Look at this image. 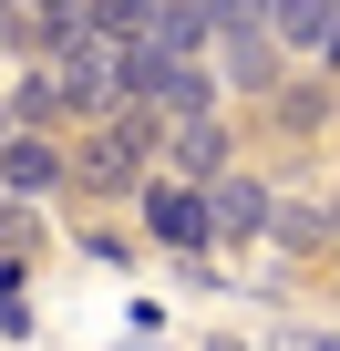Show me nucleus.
I'll use <instances>...</instances> for the list:
<instances>
[{"label":"nucleus","instance_id":"obj_7","mask_svg":"<svg viewBox=\"0 0 340 351\" xmlns=\"http://www.w3.org/2000/svg\"><path fill=\"white\" fill-rule=\"evenodd\" d=\"M62 176H73V165L42 145V124H11V134H0V186H11V197H52Z\"/></svg>","mask_w":340,"mask_h":351},{"label":"nucleus","instance_id":"obj_4","mask_svg":"<svg viewBox=\"0 0 340 351\" xmlns=\"http://www.w3.org/2000/svg\"><path fill=\"white\" fill-rule=\"evenodd\" d=\"M144 228L176 248V258H207V248H217V217H207V186H196V176H176V186H144Z\"/></svg>","mask_w":340,"mask_h":351},{"label":"nucleus","instance_id":"obj_8","mask_svg":"<svg viewBox=\"0 0 340 351\" xmlns=\"http://www.w3.org/2000/svg\"><path fill=\"white\" fill-rule=\"evenodd\" d=\"M134 42H155V52H207L217 42V11H207V0H144V32Z\"/></svg>","mask_w":340,"mask_h":351},{"label":"nucleus","instance_id":"obj_14","mask_svg":"<svg viewBox=\"0 0 340 351\" xmlns=\"http://www.w3.org/2000/svg\"><path fill=\"white\" fill-rule=\"evenodd\" d=\"M73 21H93V32H124V42H134V32H144V0H83Z\"/></svg>","mask_w":340,"mask_h":351},{"label":"nucleus","instance_id":"obj_17","mask_svg":"<svg viewBox=\"0 0 340 351\" xmlns=\"http://www.w3.org/2000/svg\"><path fill=\"white\" fill-rule=\"evenodd\" d=\"M330 62H340V32H330Z\"/></svg>","mask_w":340,"mask_h":351},{"label":"nucleus","instance_id":"obj_11","mask_svg":"<svg viewBox=\"0 0 340 351\" xmlns=\"http://www.w3.org/2000/svg\"><path fill=\"white\" fill-rule=\"evenodd\" d=\"M52 114H73L62 104V73H21L11 83V124H52Z\"/></svg>","mask_w":340,"mask_h":351},{"label":"nucleus","instance_id":"obj_10","mask_svg":"<svg viewBox=\"0 0 340 351\" xmlns=\"http://www.w3.org/2000/svg\"><path fill=\"white\" fill-rule=\"evenodd\" d=\"M268 32H278V42H299V52H330L340 0H268Z\"/></svg>","mask_w":340,"mask_h":351},{"label":"nucleus","instance_id":"obj_6","mask_svg":"<svg viewBox=\"0 0 340 351\" xmlns=\"http://www.w3.org/2000/svg\"><path fill=\"white\" fill-rule=\"evenodd\" d=\"M268 207H278V197L258 186V176H227V165L207 176V217H217V248H248V238H268Z\"/></svg>","mask_w":340,"mask_h":351},{"label":"nucleus","instance_id":"obj_5","mask_svg":"<svg viewBox=\"0 0 340 351\" xmlns=\"http://www.w3.org/2000/svg\"><path fill=\"white\" fill-rule=\"evenodd\" d=\"M217 83L227 93H278V32L268 21H217Z\"/></svg>","mask_w":340,"mask_h":351},{"label":"nucleus","instance_id":"obj_2","mask_svg":"<svg viewBox=\"0 0 340 351\" xmlns=\"http://www.w3.org/2000/svg\"><path fill=\"white\" fill-rule=\"evenodd\" d=\"M155 114L144 104H114V114H93V134H83V155H73V186H93V197H134L144 186V155H155Z\"/></svg>","mask_w":340,"mask_h":351},{"label":"nucleus","instance_id":"obj_15","mask_svg":"<svg viewBox=\"0 0 340 351\" xmlns=\"http://www.w3.org/2000/svg\"><path fill=\"white\" fill-rule=\"evenodd\" d=\"M319 114H330V104H319V83H278V124H299V134H309Z\"/></svg>","mask_w":340,"mask_h":351},{"label":"nucleus","instance_id":"obj_12","mask_svg":"<svg viewBox=\"0 0 340 351\" xmlns=\"http://www.w3.org/2000/svg\"><path fill=\"white\" fill-rule=\"evenodd\" d=\"M268 228H278L289 248H319V238H340V217H330V207H309V197H299V207H268Z\"/></svg>","mask_w":340,"mask_h":351},{"label":"nucleus","instance_id":"obj_3","mask_svg":"<svg viewBox=\"0 0 340 351\" xmlns=\"http://www.w3.org/2000/svg\"><path fill=\"white\" fill-rule=\"evenodd\" d=\"M227 83L196 62V52H155V42H134V104L155 114V124H176V114H207Z\"/></svg>","mask_w":340,"mask_h":351},{"label":"nucleus","instance_id":"obj_16","mask_svg":"<svg viewBox=\"0 0 340 351\" xmlns=\"http://www.w3.org/2000/svg\"><path fill=\"white\" fill-rule=\"evenodd\" d=\"M31 238V197H11V186H0V248H21Z\"/></svg>","mask_w":340,"mask_h":351},{"label":"nucleus","instance_id":"obj_13","mask_svg":"<svg viewBox=\"0 0 340 351\" xmlns=\"http://www.w3.org/2000/svg\"><path fill=\"white\" fill-rule=\"evenodd\" d=\"M0 330L31 341V300H21V248H0Z\"/></svg>","mask_w":340,"mask_h":351},{"label":"nucleus","instance_id":"obj_1","mask_svg":"<svg viewBox=\"0 0 340 351\" xmlns=\"http://www.w3.org/2000/svg\"><path fill=\"white\" fill-rule=\"evenodd\" d=\"M52 73H62V104L93 124V114H114V104H134V42L124 32H93V21H73L62 42H52Z\"/></svg>","mask_w":340,"mask_h":351},{"label":"nucleus","instance_id":"obj_9","mask_svg":"<svg viewBox=\"0 0 340 351\" xmlns=\"http://www.w3.org/2000/svg\"><path fill=\"white\" fill-rule=\"evenodd\" d=\"M165 155H176V176H196V186H207V176L227 165V124H217V104H207V114H176V124H165Z\"/></svg>","mask_w":340,"mask_h":351}]
</instances>
